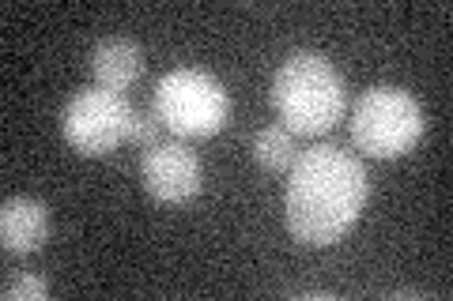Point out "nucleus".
Here are the masks:
<instances>
[{"label": "nucleus", "mask_w": 453, "mask_h": 301, "mask_svg": "<svg viewBox=\"0 0 453 301\" xmlns=\"http://www.w3.org/2000/svg\"><path fill=\"white\" fill-rule=\"evenodd\" d=\"M38 297H50V282L42 275L19 271V275L4 279V301H38Z\"/></svg>", "instance_id": "nucleus-10"}, {"label": "nucleus", "mask_w": 453, "mask_h": 301, "mask_svg": "<svg viewBox=\"0 0 453 301\" xmlns=\"http://www.w3.org/2000/svg\"><path fill=\"white\" fill-rule=\"evenodd\" d=\"M50 237V207L31 196H12L0 207V245L4 252H35Z\"/></svg>", "instance_id": "nucleus-7"}, {"label": "nucleus", "mask_w": 453, "mask_h": 301, "mask_svg": "<svg viewBox=\"0 0 453 301\" xmlns=\"http://www.w3.org/2000/svg\"><path fill=\"white\" fill-rule=\"evenodd\" d=\"M351 143L371 159H401L423 136V109L401 87H371L351 106Z\"/></svg>", "instance_id": "nucleus-4"}, {"label": "nucleus", "mask_w": 453, "mask_h": 301, "mask_svg": "<svg viewBox=\"0 0 453 301\" xmlns=\"http://www.w3.org/2000/svg\"><path fill=\"white\" fill-rule=\"evenodd\" d=\"M151 109L159 113L166 132H174L178 139H201L223 128L231 98H226L223 83L204 68H170L155 83Z\"/></svg>", "instance_id": "nucleus-3"}, {"label": "nucleus", "mask_w": 453, "mask_h": 301, "mask_svg": "<svg viewBox=\"0 0 453 301\" xmlns=\"http://www.w3.org/2000/svg\"><path fill=\"white\" fill-rule=\"evenodd\" d=\"M159 139H166V124L159 121V113L155 109H136L129 143H136V147H151V143H159Z\"/></svg>", "instance_id": "nucleus-11"}, {"label": "nucleus", "mask_w": 453, "mask_h": 301, "mask_svg": "<svg viewBox=\"0 0 453 301\" xmlns=\"http://www.w3.org/2000/svg\"><path fill=\"white\" fill-rule=\"evenodd\" d=\"M253 159H257L265 169L273 174H283L291 169L295 159H299V143H295V132H288L283 124H268L253 136Z\"/></svg>", "instance_id": "nucleus-9"}, {"label": "nucleus", "mask_w": 453, "mask_h": 301, "mask_svg": "<svg viewBox=\"0 0 453 301\" xmlns=\"http://www.w3.org/2000/svg\"><path fill=\"white\" fill-rule=\"evenodd\" d=\"M273 106L295 136H321L344 117V76L321 53H291L273 79Z\"/></svg>", "instance_id": "nucleus-2"}, {"label": "nucleus", "mask_w": 453, "mask_h": 301, "mask_svg": "<svg viewBox=\"0 0 453 301\" xmlns=\"http://www.w3.org/2000/svg\"><path fill=\"white\" fill-rule=\"evenodd\" d=\"M136 109L125 102V94L106 91V87H83L68 98L61 113L65 139L73 143L80 154H110L113 147L129 143Z\"/></svg>", "instance_id": "nucleus-5"}, {"label": "nucleus", "mask_w": 453, "mask_h": 301, "mask_svg": "<svg viewBox=\"0 0 453 301\" xmlns=\"http://www.w3.org/2000/svg\"><path fill=\"white\" fill-rule=\"evenodd\" d=\"M91 71H95V87L121 94L144 76V49L129 38H103L91 53Z\"/></svg>", "instance_id": "nucleus-8"}, {"label": "nucleus", "mask_w": 453, "mask_h": 301, "mask_svg": "<svg viewBox=\"0 0 453 301\" xmlns=\"http://www.w3.org/2000/svg\"><path fill=\"white\" fill-rule=\"evenodd\" d=\"M366 169L348 147L314 143L299 151L288 189H283V219L299 245H333L356 226L366 204Z\"/></svg>", "instance_id": "nucleus-1"}, {"label": "nucleus", "mask_w": 453, "mask_h": 301, "mask_svg": "<svg viewBox=\"0 0 453 301\" xmlns=\"http://www.w3.org/2000/svg\"><path fill=\"white\" fill-rule=\"evenodd\" d=\"M140 181L144 189L163 199V204H181V199H193L204 184V169L196 151H189L181 139H159L144 147V159H140Z\"/></svg>", "instance_id": "nucleus-6"}]
</instances>
